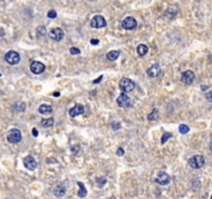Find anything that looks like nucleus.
Here are the masks:
<instances>
[{
  "label": "nucleus",
  "mask_w": 212,
  "mask_h": 199,
  "mask_svg": "<svg viewBox=\"0 0 212 199\" xmlns=\"http://www.w3.org/2000/svg\"><path fill=\"white\" fill-rule=\"evenodd\" d=\"M135 82L128 78H122L119 82V88L123 92H130L135 89Z\"/></svg>",
  "instance_id": "f257e3e1"
},
{
  "label": "nucleus",
  "mask_w": 212,
  "mask_h": 199,
  "mask_svg": "<svg viewBox=\"0 0 212 199\" xmlns=\"http://www.w3.org/2000/svg\"><path fill=\"white\" fill-rule=\"evenodd\" d=\"M7 140L10 143H19L22 140V134L19 129H10L7 133Z\"/></svg>",
  "instance_id": "f03ea898"
},
{
  "label": "nucleus",
  "mask_w": 212,
  "mask_h": 199,
  "mask_svg": "<svg viewBox=\"0 0 212 199\" xmlns=\"http://www.w3.org/2000/svg\"><path fill=\"white\" fill-rule=\"evenodd\" d=\"M188 164L192 168L194 169H200L202 168L205 164V159L203 156H195L188 161Z\"/></svg>",
  "instance_id": "7ed1b4c3"
},
{
  "label": "nucleus",
  "mask_w": 212,
  "mask_h": 199,
  "mask_svg": "<svg viewBox=\"0 0 212 199\" xmlns=\"http://www.w3.org/2000/svg\"><path fill=\"white\" fill-rule=\"evenodd\" d=\"M20 59V54L18 52H16V51H9L5 54V61L9 64H12V66L19 63Z\"/></svg>",
  "instance_id": "20e7f679"
},
{
  "label": "nucleus",
  "mask_w": 212,
  "mask_h": 199,
  "mask_svg": "<svg viewBox=\"0 0 212 199\" xmlns=\"http://www.w3.org/2000/svg\"><path fill=\"white\" fill-rule=\"evenodd\" d=\"M90 25H91V27L96 28V29L104 28V27H106L107 22L103 16H94V17L92 18V20H91Z\"/></svg>",
  "instance_id": "39448f33"
},
{
  "label": "nucleus",
  "mask_w": 212,
  "mask_h": 199,
  "mask_svg": "<svg viewBox=\"0 0 212 199\" xmlns=\"http://www.w3.org/2000/svg\"><path fill=\"white\" fill-rule=\"evenodd\" d=\"M155 182H156L157 184L160 185V186H166V185L170 184L171 177H170V175H169V174L167 173V172L160 171V172H158V173H157L156 178H155Z\"/></svg>",
  "instance_id": "423d86ee"
},
{
  "label": "nucleus",
  "mask_w": 212,
  "mask_h": 199,
  "mask_svg": "<svg viewBox=\"0 0 212 199\" xmlns=\"http://www.w3.org/2000/svg\"><path fill=\"white\" fill-rule=\"evenodd\" d=\"M122 28H124L125 30H133L137 27V21L133 17H126L121 23Z\"/></svg>",
  "instance_id": "0eeeda50"
},
{
  "label": "nucleus",
  "mask_w": 212,
  "mask_h": 199,
  "mask_svg": "<svg viewBox=\"0 0 212 199\" xmlns=\"http://www.w3.org/2000/svg\"><path fill=\"white\" fill-rule=\"evenodd\" d=\"M116 101H117L118 106L121 107V108H127L130 105V99L128 98V96L125 92H122L121 95L117 98Z\"/></svg>",
  "instance_id": "6e6552de"
},
{
  "label": "nucleus",
  "mask_w": 212,
  "mask_h": 199,
  "mask_svg": "<svg viewBox=\"0 0 212 199\" xmlns=\"http://www.w3.org/2000/svg\"><path fill=\"white\" fill-rule=\"evenodd\" d=\"M195 80V74L192 71H185L182 73L181 75V81L184 83V84H192Z\"/></svg>",
  "instance_id": "1a4fd4ad"
},
{
  "label": "nucleus",
  "mask_w": 212,
  "mask_h": 199,
  "mask_svg": "<svg viewBox=\"0 0 212 199\" xmlns=\"http://www.w3.org/2000/svg\"><path fill=\"white\" fill-rule=\"evenodd\" d=\"M50 37L52 39H54L56 42H60L61 39H63L64 36V32L61 28H53L52 30L50 31Z\"/></svg>",
  "instance_id": "9d476101"
},
{
  "label": "nucleus",
  "mask_w": 212,
  "mask_h": 199,
  "mask_svg": "<svg viewBox=\"0 0 212 199\" xmlns=\"http://www.w3.org/2000/svg\"><path fill=\"white\" fill-rule=\"evenodd\" d=\"M45 69H46L45 64L39 62V61H33V62L30 64V71L35 75L42 74V73L45 71Z\"/></svg>",
  "instance_id": "9b49d317"
},
{
  "label": "nucleus",
  "mask_w": 212,
  "mask_h": 199,
  "mask_svg": "<svg viewBox=\"0 0 212 199\" xmlns=\"http://www.w3.org/2000/svg\"><path fill=\"white\" fill-rule=\"evenodd\" d=\"M24 166H25L28 170L32 171L37 167V163H36V161L31 157V156H27V157L24 159Z\"/></svg>",
  "instance_id": "f8f14e48"
},
{
  "label": "nucleus",
  "mask_w": 212,
  "mask_h": 199,
  "mask_svg": "<svg viewBox=\"0 0 212 199\" xmlns=\"http://www.w3.org/2000/svg\"><path fill=\"white\" fill-rule=\"evenodd\" d=\"M68 113L71 117H76L78 115H81L84 113V107L80 104H76L72 108H71Z\"/></svg>",
  "instance_id": "ddd939ff"
},
{
  "label": "nucleus",
  "mask_w": 212,
  "mask_h": 199,
  "mask_svg": "<svg viewBox=\"0 0 212 199\" xmlns=\"http://www.w3.org/2000/svg\"><path fill=\"white\" fill-rule=\"evenodd\" d=\"M147 74H148V76L151 77V78L157 77L158 75L160 74V66H158L157 63L153 64V66H151L148 69V71H147Z\"/></svg>",
  "instance_id": "4468645a"
},
{
  "label": "nucleus",
  "mask_w": 212,
  "mask_h": 199,
  "mask_svg": "<svg viewBox=\"0 0 212 199\" xmlns=\"http://www.w3.org/2000/svg\"><path fill=\"white\" fill-rule=\"evenodd\" d=\"M53 192H54L55 196L61 197V196H63L66 193V188L64 187L63 185H58L54 188V191H53Z\"/></svg>",
  "instance_id": "2eb2a0df"
},
{
  "label": "nucleus",
  "mask_w": 212,
  "mask_h": 199,
  "mask_svg": "<svg viewBox=\"0 0 212 199\" xmlns=\"http://www.w3.org/2000/svg\"><path fill=\"white\" fill-rule=\"evenodd\" d=\"M38 112L41 114H50L51 112H52V107L50 106V105H47V104H42L39 106L38 108Z\"/></svg>",
  "instance_id": "dca6fc26"
},
{
  "label": "nucleus",
  "mask_w": 212,
  "mask_h": 199,
  "mask_svg": "<svg viewBox=\"0 0 212 199\" xmlns=\"http://www.w3.org/2000/svg\"><path fill=\"white\" fill-rule=\"evenodd\" d=\"M148 47H147L146 45L144 44H141L138 46V48H137V52H138V54L140 56H144L147 54V52H148Z\"/></svg>",
  "instance_id": "f3484780"
},
{
  "label": "nucleus",
  "mask_w": 212,
  "mask_h": 199,
  "mask_svg": "<svg viewBox=\"0 0 212 199\" xmlns=\"http://www.w3.org/2000/svg\"><path fill=\"white\" fill-rule=\"evenodd\" d=\"M119 55H120V51H110L108 54H107V58L110 61H114L119 57Z\"/></svg>",
  "instance_id": "a211bd4d"
},
{
  "label": "nucleus",
  "mask_w": 212,
  "mask_h": 199,
  "mask_svg": "<svg viewBox=\"0 0 212 199\" xmlns=\"http://www.w3.org/2000/svg\"><path fill=\"white\" fill-rule=\"evenodd\" d=\"M78 185H79V187H80V190H79V192H78V196L81 198L85 197V196L87 195V190H86L84 184L81 182H78Z\"/></svg>",
  "instance_id": "6ab92c4d"
},
{
  "label": "nucleus",
  "mask_w": 212,
  "mask_h": 199,
  "mask_svg": "<svg viewBox=\"0 0 212 199\" xmlns=\"http://www.w3.org/2000/svg\"><path fill=\"white\" fill-rule=\"evenodd\" d=\"M54 125V119L53 118H47V119L42 120V126L44 128H50Z\"/></svg>",
  "instance_id": "aec40b11"
},
{
  "label": "nucleus",
  "mask_w": 212,
  "mask_h": 199,
  "mask_svg": "<svg viewBox=\"0 0 212 199\" xmlns=\"http://www.w3.org/2000/svg\"><path fill=\"white\" fill-rule=\"evenodd\" d=\"M179 132H180L181 134H183V135H185V134H187L189 132V127L186 125H180V127H179Z\"/></svg>",
  "instance_id": "412c9836"
},
{
  "label": "nucleus",
  "mask_w": 212,
  "mask_h": 199,
  "mask_svg": "<svg viewBox=\"0 0 212 199\" xmlns=\"http://www.w3.org/2000/svg\"><path fill=\"white\" fill-rule=\"evenodd\" d=\"M157 117H158V111L156 109H153L152 113H150L148 115V119L149 120H155V119H157Z\"/></svg>",
  "instance_id": "4be33fe9"
},
{
  "label": "nucleus",
  "mask_w": 212,
  "mask_h": 199,
  "mask_svg": "<svg viewBox=\"0 0 212 199\" xmlns=\"http://www.w3.org/2000/svg\"><path fill=\"white\" fill-rule=\"evenodd\" d=\"M36 32H37V34H38V36H44L45 34L47 33V31H46V27H45V26H39V27H37Z\"/></svg>",
  "instance_id": "5701e85b"
},
{
  "label": "nucleus",
  "mask_w": 212,
  "mask_h": 199,
  "mask_svg": "<svg viewBox=\"0 0 212 199\" xmlns=\"http://www.w3.org/2000/svg\"><path fill=\"white\" fill-rule=\"evenodd\" d=\"M96 182H97L98 187H103V186L106 185L107 179L104 178V177H97V178H96Z\"/></svg>",
  "instance_id": "b1692460"
},
{
  "label": "nucleus",
  "mask_w": 212,
  "mask_h": 199,
  "mask_svg": "<svg viewBox=\"0 0 212 199\" xmlns=\"http://www.w3.org/2000/svg\"><path fill=\"white\" fill-rule=\"evenodd\" d=\"M172 137H173V135H172L171 133H165V134L163 135V137H162V143L163 144L165 142L168 141L169 138H172Z\"/></svg>",
  "instance_id": "393cba45"
},
{
  "label": "nucleus",
  "mask_w": 212,
  "mask_h": 199,
  "mask_svg": "<svg viewBox=\"0 0 212 199\" xmlns=\"http://www.w3.org/2000/svg\"><path fill=\"white\" fill-rule=\"evenodd\" d=\"M57 17V13H56V10L54 9H50L49 12H48V18L50 19H54Z\"/></svg>",
  "instance_id": "a878e982"
},
{
  "label": "nucleus",
  "mask_w": 212,
  "mask_h": 199,
  "mask_svg": "<svg viewBox=\"0 0 212 199\" xmlns=\"http://www.w3.org/2000/svg\"><path fill=\"white\" fill-rule=\"evenodd\" d=\"M71 54H72V55H78V54H80V53H81V51H80L79 49H78V48H75V47H72V48H71Z\"/></svg>",
  "instance_id": "bb28decb"
},
{
  "label": "nucleus",
  "mask_w": 212,
  "mask_h": 199,
  "mask_svg": "<svg viewBox=\"0 0 212 199\" xmlns=\"http://www.w3.org/2000/svg\"><path fill=\"white\" fill-rule=\"evenodd\" d=\"M117 156H123L124 155V149L122 148V147H119V148L117 149Z\"/></svg>",
  "instance_id": "cd10ccee"
},
{
  "label": "nucleus",
  "mask_w": 212,
  "mask_h": 199,
  "mask_svg": "<svg viewBox=\"0 0 212 199\" xmlns=\"http://www.w3.org/2000/svg\"><path fill=\"white\" fill-rule=\"evenodd\" d=\"M206 98L209 102H212V91H209L208 93H206Z\"/></svg>",
  "instance_id": "c85d7f7f"
},
{
  "label": "nucleus",
  "mask_w": 212,
  "mask_h": 199,
  "mask_svg": "<svg viewBox=\"0 0 212 199\" xmlns=\"http://www.w3.org/2000/svg\"><path fill=\"white\" fill-rule=\"evenodd\" d=\"M101 79H103V76H99L97 79H95V80H93V82L92 83H94V84H97L98 82H101Z\"/></svg>",
  "instance_id": "c756f323"
},
{
  "label": "nucleus",
  "mask_w": 212,
  "mask_h": 199,
  "mask_svg": "<svg viewBox=\"0 0 212 199\" xmlns=\"http://www.w3.org/2000/svg\"><path fill=\"white\" fill-rule=\"evenodd\" d=\"M90 43H91V44H92V45H97L98 43H99V41H98V39H91V41H90Z\"/></svg>",
  "instance_id": "7c9ffc66"
},
{
  "label": "nucleus",
  "mask_w": 212,
  "mask_h": 199,
  "mask_svg": "<svg viewBox=\"0 0 212 199\" xmlns=\"http://www.w3.org/2000/svg\"><path fill=\"white\" fill-rule=\"evenodd\" d=\"M32 135H33L34 137H36L37 135H38V132H37L36 129H32Z\"/></svg>",
  "instance_id": "2f4dec72"
},
{
  "label": "nucleus",
  "mask_w": 212,
  "mask_h": 199,
  "mask_svg": "<svg viewBox=\"0 0 212 199\" xmlns=\"http://www.w3.org/2000/svg\"><path fill=\"white\" fill-rule=\"evenodd\" d=\"M60 96V92H55L54 93V96Z\"/></svg>",
  "instance_id": "473e14b6"
},
{
  "label": "nucleus",
  "mask_w": 212,
  "mask_h": 199,
  "mask_svg": "<svg viewBox=\"0 0 212 199\" xmlns=\"http://www.w3.org/2000/svg\"><path fill=\"white\" fill-rule=\"evenodd\" d=\"M210 149H211V152H212V142L210 143Z\"/></svg>",
  "instance_id": "72a5a7b5"
},
{
  "label": "nucleus",
  "mask_w": 212,
  "mask_h": 199,
  "mask_svg": "<svg viewBox=\"0 0 212 199\" xmlns=\"http://www.w3.org/2000/svg\"><path fill=\"white\" fill-rule=\"evenodd\" d=\"M109 199H116V198H115V197H114V196H112V197H110Z\"/></svg>",
  "instance_id": "f704fd0d"
},
{
  "label": "nucleus",
  "mask_w": 212,
  "mask_h": 199,
  "mask_svg": "<svg viewBox=\"0 0 212 199\" xmlns=\"http://www.w3.org/2000/svg\"><path fill=\"white\" fill-rule=\"evenodd\" d=\"M210 199H212V196H211V198H210Z\"/></svg>",
  "instance_id": "c9c22d12"
}]
</instances>
